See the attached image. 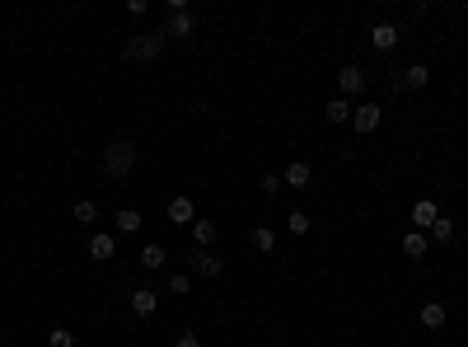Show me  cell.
Segmentation results:
<instances>
[{
  "mask_svg": "<svg viewBox=\"0 0 468 347\" xmlns=\"http://www.w3.org/2000/svg\"><path fill=\"white\" fill-rule=\"evenodd\" d=\"M379 123H384V108H379V103H356V113H351V127H356L361 136H370Z\"/></svg>",
  "mask_w": 468,
  "mask_h": 347,
  "instance_id": "3",
  "label": "cell"
},
{
  "mask_svg": "<svg viewBox=\"0 0 468 347\" xmlns=\"http://www.w3.org/2000/svg\"><path fill=\"white\" fill-rule=\"evenodd\" d=\"M426 80H431V71H426L422 61H413V66L398 76V85H403V90H426Z\"/></svg>",
  "mask_w": 468,
  "mask_h": 347,
  "instance_id": "11",
  "label": "cell"
},
{
  "mask_svg": "<svg viewBox=\"0 0 468 347\" xmlns=\"http://www.w3.org/2000/svg\"><path fill=\"white\" fill-rule=\"evenodd\" d=\"M435 216H440V207H435L431 197L413 202V225H417V230H431V225H435Z\"/></svg>",
  "mask_w": 468,
  "mask_h": 347,
  "instance_id": "8",
  "label": "cell"
},
{
  "mask_svg": "<svg viewBox=\"0 0 468 347\" xmlns=\"http://www.w3.org/2000/svg\"><path fill=\"white\" fill-rule=\"evenodd\" d=\"M351 113H356V108H351V99H328L324 103V118H328V123H351Z\"/></svg>",
  "mask_w": 468,
  "mask_h": 347,
  "instance_id": "15",
  "label": "cell"
},
{
  "mask_svg": "<svg viewBox=\"0 0 468 347\" xmlns=\"http://www.w3.org/2000/svg\"><path fill=\"white\" fill-rule=\"evenodd\" d=\"M286 230H290V235H309V216H304V212H290L286 216Z\"/></svg>",
  "mask_w": 468,
  "mask_h": 347,
  "instance_id": "23",
  "label": "cell"
},
{
  "mask_svg": "<svg viewBox=\"0 0 468 347\" xmlns=\"http://www.w3.org/2000/svg\"><path fill=\"white\" fill-rule=\"evenodd\" d=\"M431 239H435V244H450V239H454V221H450V216H435Z\"/></svg>",
  "mask_w": 468,
  "mask_h": 347,
  "instance_id": "20",
  "label": "cell"
},
{
  "mask_svg": "<svg viewBox=\"0 0 468 347\" xmlns=\"http://www.w3.org/2000/svg\"><path fill=\"white\" fill-rule=\"evenodd\" d=\"M164 38H169L164 29H155V33H136L132 43L122 47V56H127V61H155V56L164 52Z\"/></svg>",
  "mask_w": 468,
  "mask_h": 347,
  "instance_id": "2",
  "label": "cell"
},
{
  "mask_svg": "<svg viewBox=\"0 0 468 347\" xmlns=\"http://www.w3.org/2000/svg\"><path fill=\"white\" fill-rule=\"evenodd\" d=\"M422 328H445V305H440V301L422 305Z\"/></svg>",
  "mask_w": 468,
  "mask_h": 347,
  "instance_id": "16",
  "label": "cell"
},
{
  "mask_svg": "<svg viewBox=\"0 0 468 347\" xmlns=\"http://www.w3.org/2000/svg\"><path fill=\"white\" fill-rule=\"evenodd\" d=\"M47 347H75V333H70V328H52V333H47Z\"/></svg>",
  "mask_w": 468,
  "mask_h": 347,
  "instance_id": "25",
  "label": "cell"
},
{
  "mask_svg": "<svg viewBox=\"0 0 468 347\" xmlns=\"http://www.w3.org/2000/svg\"><path fill=\"white\" fill-rule=\"evenodd\" d=\"M192 29H197V19L183 10V14H169V29H164V33L169 38H192Z\"/></svg>",
  "mask_w": 468,
  "mask_h": 347,
  "instance_id": "13",
  "label": "cell"
},
{
  "mask_svg": "<svg viewBox=\"0 0 468 347\" xmlns=\"http://www.w3.org/2000/svg\"><path fill=\"white\" fill-rule=\"evenodd\" d=\"M192 291V277L188 272H174V277H169V296H188Z\"/></svg>",
  "mask_w": 468,
  "mask_h": 347,
  "instance_id": "24",
  "label": "cell"
},
{
  "mask_svg": "<svg viewBox=\"0 0 468 347\" xmlns=\"http://www.w3.org/2000/svg\"><path fill=\"white\" fill-rule=\"evenodd\" d=\"M253 249H257V254H272V249H277V230H272V225H257V230H253Z\"/></svg>",
  "mask_w": 468,
  "mask_h": 347,
  "instance_id": "17",
  "label": "cell"
},
{
  "mask_svg": "<svg viewBox=\"0 0 468 347\" xmlns=\"http://www.w3.org/2000/svg\"><path fill=\"white\" fill-rule=\"evenodd\" d=\"M75 221H80V225H94V221H99V207H94L90 197H80V202H75Z\"/></svg>",
  "mask_w": 468,
  "mask_h": 347,
  "instance_id": "21",
  "label": "cell"
},
{
  "mask_svg": "<svg viewBox=\"0 0 468 347\" xmlns=\"http://www.w3.org/2000/svg\"><path fill=\"white\" fill-rule=\"evenodd\" d=\"M426 249H431V235H426V230H408V235H403V254L408 258H426Z\"/></svg>",
  "mask_w": 468,
  "mask_h": 347,
  "instance_id": "10",
  "label": "cell"
},
{
  "mask_svg": "<svg viewBox=\"0 0 468 347\" xmlns=\"http://www.w3.org/2000/svg\"><path fill=\"white\" fill-rule=\"evenodd\" d=\"M141 268H164V249H159V244H145L141 249Z\"/></svg>",
  "mask_w": 468,
  "mask_h": 347,
  "instance_id": "22",
  "label": "cell"
},
{
  "mask_svg": "<svg viewBox=\"0 0 468 347\" xmlns=\"http://www.w3.org/2000/svg\"><path fill=\"white\" fill-rule=\"evenodd\" d=\"M216 235H220V230H216L211 221H192V249H211Z\"/></svg>",
  "mask_w": 468,
  "mask_h": 347,
  "instance_id": "14",
  "label": "cell"
},
{
  "mask_svg": "<svg viewBox=\"0 0 468 347\" xmlns=\"http://www.w3.org/2000/svg\"><path fill=\"white\" fill-rule=\"evenodd\" d=\"M169 221H174V225H192V221H197L192 197H174V202H169Z\"/></svg>",
  "mask_w": 468,
  "mask_h": 347,
  "instance_id": "9",
  "label": "cell"
},
{
  "mask_svg": "<svg viewBox=\"0 0 468 347\" xmlns=\"http://www.w3.org/2000/svg\"><path fill=\"white\" fill-rule=\"evenodd\" d=\"M155 310H159V291H155V286H136V291H132V314L150 319Z\"/></svg>",
  "mask_w": 468,
  "mask_h": 347,
  "instance_id": "6",
  "label": "cell"
},
{
  "mask_svg": "<svg viewBox=\"0 0 468 347\" xmlns=\"http://www.w3.org/2000/svg\"><path fill=\"white\" fill-rule=\"evenodd\" d=\"M257 188H262V192L272 197V192H281V188H286V179H281V174H262V179H257Z\"/></svg>",
  "mask_w": 468,
  "mask_h": 347,
  "instance_id": "26",
  "label": "cell"
},
{
  "mask_svg": "<svg viewBox=\"0 0 468 347\" xmlns=\"http://www.w3.org/2000/svg\"><path fill=\"white\" fill-rule=\"evenodd\" d=\"M136 169V146L132 141H112V146H103V174L108 179H127Z\"/></svg>",
  "mask_w": 468,
  "mask_h": 347,
  "instance_id": "1",
  "label": "cell"
},
{
  "mask_svg": "<svg viewBox=\"0 0 468 347\" xmlns=\"http://www.w3.org/2000/svg\"><path fill=\"white\" fill-rule=\"evenodd\" d=\"M117 225H122V235H136V230H141V212H136V207H122V212H117Z\"/></svg>",
  "mask_w": 468,
  "mask_h": 347,
  "instance_id": "18",
  "label": "cell"
},
{
  "mask_svg": "<svg viewBox=\"0 0 468 347\" xmlns=\"http://www.w3.org/2000/svg\"><path fill=\"white\" fill-rule=\"evenodd\" d=\"M337 90H342V99H356V94L366 90V71H361V66H342V71H337Z\"/></svg>",
  "mask_w": 468,
  "mask_h": 347,
  "instance_id": "4",
  "label": "cell"
},
{
  "mask_svg": "<svg viewBox=\"0 0 468 347\" xmlns=\"http://www.w3.org/2000/svg\"><path fill=\"white\" fill-rule=\"evenodd\" d=\"M174 347H201V338L197 333H179V343H174Z\"/></svg>",
  "mask_w": 468,
  "mask_h": 347,
  "instance_id": "27",
  "label": "cell"
},
{
  "mask_svg": "<svg viewBox=\"0 0 468 347\" xmlns=\"http://www.w3.org/2000/svg\"><path fill=\"white\" fill-rule=\"evenodd\" d=\"M112 254H117V239H112V235H94L90 239V258H94V263H108Z\"/></svg>",
  "mask_w": 468,
  "mask_h": 347,
  "instance_id": "12",
  "label": "cell"
},
{
  "mask_svg": "<svg viewBox=\"0 0 468 347\" xmlns=\"http://www.w3.org/2000/svg\"><path fill=\"white\" fill-rule=\"evenodd\" d=\"M192 268H197L201 277H220V272H225V258L211 254V249H192Z\"/></svg>",
  "mask_w": 468,
  "mask_h": 347,
  "instance_id": "5",
  "label": "cell"
},
{
  "mask_svg": "<svg viewBox=\"0 0 468 347\" xmlns=\"http://www.w3.org/2000/svg\"><path fill=\"white\" fill-rule=\"evenodd\" d=\"M281 179H286L290 188H304V183H309V165H304V160H295V165H290Z\"/></svg>",
  "mask_w": 468,
  "mask_h": 347,
  "instance_id": "19",
  "label": "cell"
},
{
  "mask_svg": "<svg viewBox=\"0 0 468 347\" xmlns=\"http://www.w3.org/2000/svg\"><path fill=\"white\" fill-rule=\"evenodd\" d=\"M398 43H403V38H398L393 24H375V29H370V47H375V52H393Z\"/></svg>",
  "mask_w": 468,
  "mask_h": 347,
  "instance_id": "7",
  "label": "cell"
}]
</instances>
